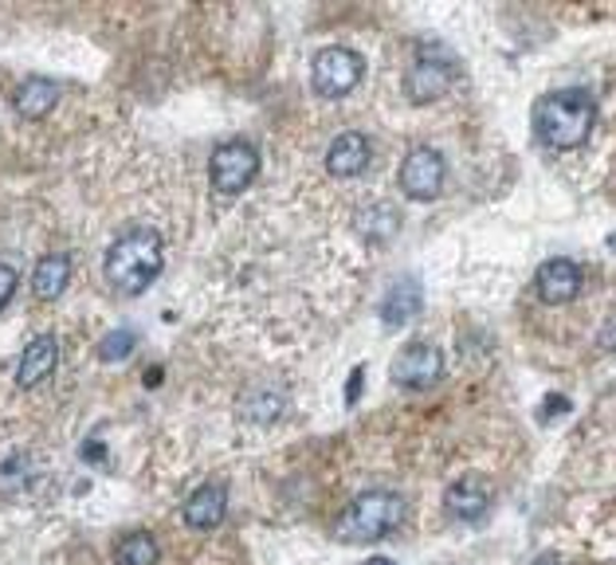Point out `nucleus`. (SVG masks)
<instances>
[{
    "label": "nucleus",
    "mask_w": 616,
    "mask_h": 565,
    "mask_svg": "<svg viewBox=\"0 0 616 565\" xmlns=\"http://www.w3.org/2000/svg\"><path fill=\"white\" fill-rule=\"evenodd\" d=\"M597 126V102L585 90H554L534 107V130L545 145L573 150L593 134Z\"/></svg>",
    "instance_id": "1"
},
{
    "label": "nucleus",
    "mask_w": 616,
    "mask_h": 565,
    "mask_svg": "<svg viewBox=\"0 0 616 565\" xmlns=\"http://www.w3.org/2000/svg\"><path fill=\"white\" fill-rule=\"evenodd\" d=\"M161 236L153 228H130L126 236H118L107 251V279L118 291L142 295L153 279L161 275Z\"/></svg>",
    "instance_id": "2"
},
{
    "label": "nucleus",
    "mask_w": 616,
    "mask_h": 565,
    "mask_svg": "<svg viewBox=\"0 0 616 565\" xmlns=\"http://www.w3.org/2000/svg\"><path fill=\"white\" fill-rule=\"evenodd\" d=\"M404 522V499L397 491H366L354 499L346 514L338 519L334 534L342 542H377L393 534Z\"/></svg>",
    "instance_id": "3"
},
{
    "label": "nucleus",
    "mask_w": 616,
    "mask_h": 565,
    "mask_svg": "<svg viewBox=\"0 0 616 565\" xmlns=\"http://www.w3.org/2000/svg\"><path fill=\"white\" fill-rule=\"evenodd\" d=\"M361 75H366V59L354 47H322L314 55L311 83L322 99H346L349 90L361 83Z\"/></svg>",
    "instance_id": "4"
},
{
    "label": "nucleus",
    "mask_w": 616,
    "mask_h": 565,
    "mask_svg": "<svg viewBox=\"0 0 616 565\" xmlns=\"http://www.w3.org/2000/svg\"><path fill=\"white\" fill-rule=\"evenodd\" d=\"M452 79H456V59H452V52H447L444 44H436V40H424V44H420L417 63H412L409 79H404L409 99L412 102L440 99V95L452 87Z\"/></svg>",
    "instance_id": "5"
},
{
    "label": "nucleus",
    "mask_w": 616,
    "mask_h": 565,
    "mask_svg": "<svg viewBox=\"0 0 616 565\" xmlns=\"http://www.w3.org/2000/svg\"><path fill=\"white\" fill-rule=\"evenodd\" d=\"M256 173H259V153L244 138L216 145L213 157H208V177H213V188H220V193H244L256 181Z\"/></svg>",
    "instance_id": "6"
},
{
    "label": "nucleus",
    "mask_w": 616,
    "mask_h": 565,
    "mask_svg": "<svg viewBox=\"0 0 616 565\" xmlns=\"http://www.w3.org/2000/svg\"><path fill=\"white\" fill-rule=\"evenodd\" d=\"M389 377H393L401 389H432L444 377V354L432 341H412L389 366Z\"/></svg>",
    "instance_id": "7"
},
{
    "label": "nucleus",
    "mask_w": 616,
    "mask_h": 565,
    "mask_svg": "<svg viewBox=\"0 0 616 565\" xmlns=\"http://www.w3.org/2000/svg\"><path fill=\"white\" fill-rule=\"evenodd\" d=\"M444 177H447L444 157L436 150H429V145L409 150V157L401 162V188L404 197L412 200H436L444 193Z\"/></svg>",
    "instance_id": "8"
},
{
    "label": "nucleus",
    "mask_w": 616,
    "mask_h": 565,
    "mask_svg": "<svg viewBox=\"0 0 616 565\" xmlns=\"http://www.w3.org/2000/svg\"><path fill=\"white\" fill-rule=\"evenodd\" d=\"M581 283H585V275H581V268L573 260H545L534 275L538 298L550 306H562L570 298H577Z\"/></svg>",
    "instance_id": "9"
},
{
    "label": "nucleus",
    "mask_w": 616,
    "mask_h": 565,
    "mask_svg": "<svg viewBox=\"0 0 616 565\" xmlns=\"http://www.w3.org/2000/svg\"><path fill=\"white\" fill-rule=\"evenodd\" d=\"M491 499H495V491H491V483H487V479L467 476V479H456V483L447 487L444 507H447V514H452V519L475 522V519H483V514H487Z\"/></svg>",
    "instance_id": "10"
},
{
    "label": "nucleus",
    "mask_w": 616,
    "mask_h": 565,
    "mask_svg": "<svg viewBox=\"0 0 616 565\" xmlns=\"http://www.w3.org/2000/svg\"><path fill=\"white\" fill-rule=\"evenodd\" d=\"M55 361H60V341H55L52 334H40V338L28 341L24 354H20V369H17L20 389L44 385L47 377H52Z\"/></svg>",
    "instance_id": "11"
},
{
    "label": "nucleus",
    "mask_w": 616,
    "mask_h": 565,
    "mask_svg": "<svg viewBox=\"0 0 616 565\" xmlns=\"http://www.w3.org/2000/svg\"><path fill=\"white\" fill-rule=\"evenodd\" d=\"M366 165H369V142L358 130L338 134L331 142V150H326V170H331L334 177H358Z\"/></svg>",
    "instance_id": "12"
},
{
    "label": "nucleus",
    "mask_w": 616,
    "mask_h": 565,
    "mask_svg": "<svg viewBox=\"0 0 616 565\" xmlns=\"http://www.w3.org/2000/svg\"><path fill=\"white\" fill-rule=\"evenodd\" d=\"M60 102V87L44 75H32L24 79L17 90H12V107H17L20 118H47Z\"/></svg>",
    "instance_id": "13"
},
{
    "label": "nucleus",
    "mask_w": 616,
    "mask_h": 565,
    "mask_svg": "<svg viewBox=\"0 0 616 565\" xmlns=\"http://www.w3.org/2000/svg\"><path fill=\"white\" fill-rule=\"evenodd\" d=\"M67 283H72V260H67L63 251L44 256V260L36 263V271H32V295H36L40 303H55V298L67 291Z\"/></svg>",
    "instance_id": "14"
},
{
    "label": "nucleus",
    "mask_w": 616,
    "mask_h": 565,
    "mask_svg": "<svg viewBox=\"0 0 616 565\" xmlns=\"http://www.w3.org/2000/svg\"><path fill=\"white\" fill-rule=\"evenodd\" d=\"M224 507H228V499H224V487L205 483V487H197V491L188 495V502H185V522H188L193 530H213V526H220Z\"/></svg>",
    "instance_id": "15"
},
{
    "label": "nucleus",
    "mask_w": 616,
    "mask_h": 565,
    "mask_svg": "<svg viewBox=\"0 0 616 565\" xmlns=\"http://www.w3.org/2000/svg\"><path fill=\"white\" fill-rule=\"evenodd\" d=\"M420 303H424V295H420L417 283L401 279V283H393V287H389V295L381 298V318L389 326H401V323H409L412 314L420 311Z\"/></svg>",
    "instance_id": "16"
},
{
    "label": "nucleus",
    "mask_w": 616,
    "mask_h": 565,
    "mask_svg": "<svg viewBox=\"0 0 616 565\" xmlns=\"http://www.w3.org/2000/svg\"><path fill=\"white\" fill-rule=\"evenodd\" d=\"M358 228L366 240H389V236H397V228H401V216H397V208H389V205H369V208H361L358 213Z\"/></svg>",
    "instance_id": "17"
},
{
    "label": "nucleus",
    "mask_w": 616,
    "mask_h": 565,
    "mask_svg": "<svg viewBox=\"0 0 616 565\" xmlns=\"http://www.w3.org/2000/svg\"><path fill=\"white\" fill-rule=\"evenodd\" d=\"M115 565H158V542L145 530H134L126 534L115 546Z\"/></svg>",
    "instance_id": "18"
},
{
    "label": "nucleus",
    "mask_w": 616,
    "mask_h": 565,
    "mask_svg": "<svg viewBox=\"0 0 616 565\" xmlns=\"http://www.w3.org/2000/svg\"><path fill=\"white\" fill-rule=\"evenodd\" d=\"M283 409H287V401L279 393H256L248 404H244V416L256 424H271L283 416Z\"/></svg>",
    "instance_id": "19"
},
{
    "label": "nucleus",
    "mask_w": 616,
    "mask_h": 565,
    "mask_svg": "<svg viewBox=\"0 0 616 565\" xmlns=\"http://www.w3.org/2000/svg\"><path fill=\"white\" fill-rule=\"evenodd\" d=\"M134 334L130 330H110L107 338L99 341V358L102 361H122V358H130V350H134Z\"/></svg>",
    "instance_id": "20"
},
{
    "label": "nucleus",
    "mask_w": 616,
    "mask_h": 565,
    "mask_svg": "<svg viewBox=\"0 0 616 565\" xmlns=\"http://www.w3.org/2000/svg\"><path fill=\"white\" fill-rule=\"evenodd\" d=\"M17 283H20L17 268H12V263H0V311H4L9 298L17 295Z\"/></svg>",
    "instance_id": "21"
},
{
    "label": "nucleus",
    "mask_w": 616,
    "mask_h": 565,
    "mask_svg": "<svg viewBox=\"0 0 616 565\" xmlns=\"http://www.w3.org/2000/svg\"><path fill=\"white\" fill-rule=\"evenodd\" d=\"M565 409V396H545V416H558Z\"/></svg>",
    "instance_id": "22"
},
{
    "label": "nucleus",
    "mask_w": 616,
    "mask_h": 565,
    "mask_svg": "<svg viewBox=\"0 0 616 565\" xmlns=\"http://www.w3.org/2000/svg\"><path fill=\"white\" fill-rule=\"evenodd\" d=\"M358 393H361V369H354V385L346 389V401H358Z\"/></svg>",
    "instance_id": "23"
},
{
    "label": "nucleus",
    "mask_w": 616,
    "mask_h": 565,
    "mask_svg": "<svg viewBox=\"0 0 616 565\" xmlns=\"http://www.w3.org/2000/svg\"><path fill=\"white\" fill-rule=\"evenodd\" d=\"M366 565H397V562H389V557H369Z\"/></svg>",
    "instance_id": "24"
},
{
    "label": "nucleus",
    "mask_w": 616,
    "mask_h": 565,
    "mask_svg": "<svg viewBox=\"0 0 616 565\" xmlns=\"http://www.w3.org/2000/svg\"><path fill=\"white\" fill-rule=\"evenodd\" d=\"M534 565H562V562H558V557H538Z\"/></svg>",
    "instance_id": "25"
}]
</instances>
